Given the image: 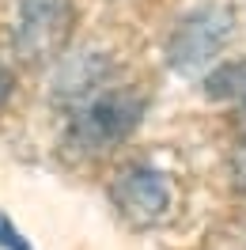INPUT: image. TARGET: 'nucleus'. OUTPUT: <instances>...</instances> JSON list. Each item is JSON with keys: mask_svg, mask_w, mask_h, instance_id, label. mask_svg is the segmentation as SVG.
Here are the masks:
<instances>
[{"mask_svg": "<svg viewBox=\"0 0 246 250\" xmlns=\"http://www.w3.org/2000/svg\"><path fill=\"white\" fill-rule=\"evenodd\" d=\"M144 114V95L137 91H102L87 99L68 122V137L83 152H106L137 129Z\"/></svg>", "mask_w": 246, "mask_h": 250, "instance_id": "obj_1", "label": "nucleus"}, {"mask_svg": "<svg viewBox=\"0 0 246 250\" xmlns=\"http://www.w3.org/2000/svg\"><path fill=\"white\" fill-rule=\"evenodd\" d=\"M72 31L68 0H19L16 46L27 61H49Z\"/></svg>", "mask_w": 246, "mask_h": 250, "instance_id": "obj_2", "label": "nucleus"}, {"mask_svg": "<svg viewBox=\"0 0 246 250\" xmlns=\"http://www.w3.org/2000/svg\"><path fill=\"white\" fill-rule=\"evenodd\" d=\"M114 201L133 224H155V220L167 216L170 189L163 182V174L148 171V167H129L125 174H118Z\"/></svg>", "mask_w": 246, "mask_h": 250, "instance_id": "obj_3", "label": "nucleus"}, {"mask_svg": "<svg viewBox=\"0 0 246 250\" xmlns=\"http://www.w3.org/2000/svg\"><path fill=\"white\" fill-rule=\"evenodd\" d=\"M224 34H227V16H220V12H197V16H189L178 27L174 42H170V61L178 68H197L201 61H208L220 49Z\"/></svg>", "mask_w": 246, "mask_h": 250, "instance_id": "obj_4", "label": "nucleus"}, {"mask_svg": "<svg viewBox=\"0 0 246 250\" xmlns=\"http://www.w3.org/2000/svg\"><path fill=\"white\" fill-rule=\"evenodd\" d=\"M208 95H216V99H246V61L220 64L208 76Z\"/></svg>", "mask_w": 246, "mask_h": 250, "instance_id": "obj_5", "label": "nucleus"}, {"mask_svg": "<svg viewBox=\"0 0 246 250\" xmlns=\"http://www.w3.org/2000/svg\"><path fill=\"white\" fill-rule=\"evenodd\" d=\"M235 182L246 189V133H243V141H239V148H235Z\"/></svg>", "mask_w": 246, "mask_h": 250, "instance_id": "obj_6", "label": "nucleus"}, {"mask_svg": "<svg viewBox=\"0 0 246 250\" xmlns=\"http://www.w3.org/2000/svg\"><path fill=\"white\" fill-rule=\"evenodd\" d=\"M0 243H4L8 250H31L27 243H19V235L12 231V224H8V220H0Z\"/></svg>", "mask_w": 246, "mask_h": 250, "instance_id": "obj_7", "label": "nucleus"}, {"mask_svg": "<svg viewBox=\"0 0 246 250\" xmlns=\"http://www.w3.org/2000/svg\"><path fill=\"white\" fill-rule=\"evenodd\" d=\"M8 95H12V72H8L4 64H0V103H4Z\"/></svg>", "mask_w": 246, "mask_h": 250, "instance_id": "obj_8", "label": "nucleus"}]
</instances>
